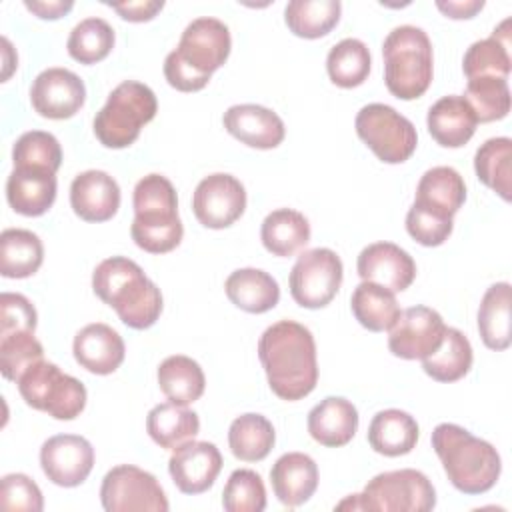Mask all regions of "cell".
<instances>
[{"mask_svg": "<svg viewBox=\"0 0 512 512\" xmlns=\"http://www.w3.org/2000/svg\"><path fill=\"white\" fill-rule=\"evenodd\" d=\"M258 358L270 390L286 400H302L318 382L316 342L312 332L294 320H278L258 340Z\"/></svg>", "mask_w": 512, "mask_h": 512, "instance_id": "cell-1", "label": "cell"}, {"mask_svg": "<svg viewBox=\"0 0 512 512\" xmlns=\"http://www.w3.org/2000/svg\"><path fill=\"white\" fill-rule=\"evenodd\" d=\"M92 290L104 304L116 310L128 328L146 330L160 318V288L126 256L102 260L92 272Z\"/></svg>", "mask_w": 512, "mask_h": 512, "instance_id": "cell-2", "label": "cell"}, {"mask_svg": "<svg viewBox=\"0 0 512 512\" xmlns=\"http://www.w3.org/2000/svg\"><path fill=\"white\" fill-rule=\"evenodd\" d=\"M232 48L230 30L218 18L192 20L176 46L164 60L168 84L180 92H198L210 76L228 60Z\"/></svg>", "mask_w": 512, "mask_h": 512, "instance_id": "cell-3", "label": "cell"}, {"mask_svg": "<svg viewBox=\"0 0 512 512\" xmlns=\"http://www.w3.org/2000/svg\"><path fill=\"white\" fill-rule=\"evenodd\" d=\"M432 448L450 484L464 494H484L500 478L502 460L498 450L458 424H438L432 430Z\"/></svg>", "mask_w": 512, "mask_h": 512, "instance_id": "cell-4", "label": "cell"}, {"mask_svg": "<svg viewBox=\"0 0 512 512\" xmlns=\"http://www.w3.org/2000/svg\"><path fill=\"white\" fill-rule=\"evenodd\" d=\"M132 240L150 254L174 250L184 236L178 216V196L172 182L162 174H148L134 186Z\"/></svg>", "mask_w": 512, "mask_h": 512, "instance_id": "cell-5", "label": "cell"}, {"mask_svg": "<svg viewBox=\"0 0 512 512\" xmlns=\"http://www.w3.org/2000/svg\"><path fill=\"white\" fill-rule=\"evenodd\" d=\"M384 82L400 100L420 98L434 76V54L428 34L412 24L396 26L382 44Z\"/></svg>", "mask_w": 512, "mask_h": 512, "instance_id": "cell-6", "label": "cell"}, {"mask_svg": "<svg viewBox=\"0 0 512 512\" xmlns=\"http://www.w3.org/2000/svg\"><path fill=\"white\" fill-rule=\"evenodd\" d=\"M156 110L158 102L150 86L124 80L94 116V134L106 148H128L138 140L142 126L154 120Z\"/></svg>", "mask_w": 512, "mask_h": 512, "instance_id": "cell-7", "label": "cell"}, {"mask_svg": "<svg viewBox=\"0 0 512 512\" xmlns=\"http://www.w3.org/2000/svg\"><path fill=\"white\" fill-rule=\"evenodd\" d=\"M436 506V490L426 474L414 468L376 474L360 494L344 498L338 510L428 512Z\"/></svg>", "mask_w": 512, "mask_h": 512, "instance_id": "cell-8", "label": "cell"}, {"mask_svg": "<svg viewBox=\"0 0 512 512\" xmlns=\"http://www.w3.org/2000/svg\"><path fill=\"white\" fill-rule=\"evenodd\" d=\"M18 392L28 406L56 420H74L86 406L84 384L54 362L40 360L18 378Z\"/></svg>", "mask_w": 512, "mask_h": 512, "instance_id": "cell-9", "label": "cell"}, {"mask_svg": "<svg viewBox=\"0 0 512 512\" xmlns=\"http://www.w3.org/2000/svg\"><path fill=\"white\" fill-rule=\"evenodd\" d=\"M358 138L386 164L406 162L418 144L414 124L388 104H366L354 120Z\"/></svg>", "mask_w": 512, "mask_h": 512, "instance_id": "cell-10", "label": "cell"}, {"mask_svg": "<svg viewBox=\"0 0 512 512\" xmlns=\"http://www.w3.org/2000/svg\"><path fill=\"white\" fill-rule=\"evenodd\" d=\"M344 268L340 256L330 248L304 250L290 270V294L302 308L328 306L340 290Z\"/></svg>", "mask_w": 512, "mask_h": 512, "instance_id": "cell-11", "label": "cell"}, {"mask_svg": "<svg viewBox=\"0 0 512 512\" xmlns=\"http://www.w3.org/2000/svg\"><path fill=\"white\" fill-rule=\"evenodd\" d=\"M100 502L106 512H166L168 498L150 472L120 464L106 472L100 486Z\"/></svg>", "mask_w": 512, "mask_h": 512, "instance_id": "cell-12", "label": "cell"}, {"mask_svg": "<svg viewBox=\"0 0 512 512\" xmlns=\"http://www.w3.org/2000/svg\"><path fill=\"white\" fill-rule=\"evenodd\" d=\"M196 220L212 230L232 226L246 210V190L242 182L224 172L202 178L192 194Z\"/></svg>", "mask_w": 512, "mask_h": 512, "instance_id": "cell-13", "label": "cell"}, {"mask_svg": "<svg viewBox=\"0 0 512 512\" xmlns=\"http://www.w3.org/2000/svg\"><path fill=\"white\" fill-rule=\"evenodd\" d=\"M444 332L446 324L434 308L410 306L388 330V348L398 358L422 360L442 344Z\"/></svg>", "mask_w": 512, "mask_h": 512, "instance_id": "cell-14", "label": "cell"}, {"mask_svg": "<svg viewBox=\"0 0 512 512\" xmlns=\"http://www.w3.org/2000/svg\"><path fill=\"white\" fill-rule=\"evenodd\" d=\"M40 466L52 484L74 488L90 476L94 466V448L84 436L56 434L42 444Z\"/></svg>", "mask_w": 512, "mask_h": 512, "instance_id": "cell-15", "label": "cell"}, {"mask_svg": "<svg viewBox=\"0 0 512 512\" xmlns=\"http://www.w3.org/2000/svg\"><path fill=\"white\" fill-rule=\"evenodd\" d=\"M32 108L50 120L72 118L86 102V86L68 68H46L30 86Z\"/></svg>", "mask_w": 512, "mask_h": 512, "instance_id": "cell-16", "label": "cell"}, {"mask_svg": "<svg viewBox=\"0 0 512 512\" xmlns=\"http://www.w3.org/2000/svg\"><path fill=\"white\" fill-rule=\"evenodd\" d=\"M222 470V454L212 442L188 440L172 450L168 472L184 494H202L216 482Z\"/></svg>", "mask_w": 512, "mask_h": 512, "instance_id": "cell-17", "label": "cell"}, {"mask_svg": "<svg viewBox=\"0 0 512 512\" xmlns=\"http://www.w3.org/2000/svg\"><path fill=\"white\" fill-rule=\"evenodd\" d=\"M356 270L364 282L380 284L392 292L406 290L416 278L414 258L392 242H374L362 248Z\"/></svg>", "mask_w": 512, "mask_h": 512, "instance_id": "cell-18", "label": "cell"}, {"mask_svg": "<svg viewBox=\"0 0 512 512\" xmlns=\"http://www.w3.org/2000/svg\"><path fill=\"white\" fill-rule=\"evenodd\" d=\"M222 122L228 134L258 150L276 148L286 136L282 118L260 104H234L224 112Z\"/></svg>", "mask_w": 512, "mask_h": 512, "instance_id": "cell-19", "label": "cell"}, {"mask_svg": "<svg viewBox=\"0 0 512 512\" xmlns=\"http://www.w3.org/2000/svg\"><path fill=\"white\" fill-rule=\"evenodd\" d=\"M70 206L86 222H106L120 208V186L104 170L80 172L70 184Z\"/></svg>", "mask_w": 512, "mask_h": 512, "instance_id": "cell-20", "label": "cell"}, {"mask_svg": "<svg viewBox=\"0 0 512 512\" xmlns=\"http://www.w3.org/2000/svg\"><path fill=\"white\" fill-rule=\"evenodd\" d=\"M72 352L82 368L92 374L106 376L120 368L126 356V346L112 326L92 322L76 332Z\"/></svg>", "mask_w": 512, "mask_h": 512, "instance_id": "cell-21", "label": "cell"}, {"mask_svg": "<svg viewBox=\"0 0 512 512\" xmlns=\"http://www.w3.org/2000/svg\"><path fill=\"white\" fill-rule=\"evenodd\" d=\"M56 174L34 166H14L6 180V200L22 216H42L56 200Z\"/></svg>", "mask_w": 512, "mask_h": 512, "instance_id": "cell-22", "label": "cell"}, {"mask_svg": "<svg viewBox=\"0 0 512 512\" xmlns=\"http://www.w3.org/2000/svg\"><path fill=\"white\" fill-rule=\"evenodd\" d=\"M270 484L284 506H302L318 488V466L304 452H286L272 464Z\"/></svg>", "mask_w": 512, "mask_h": 512, "instance_id": "cell-23", "label": "cell"}, {"mask_svg": "<svg viewBox=\"0 0 512 512\" xmlns=\"http://www.w3.org/2000/svg\"><path fill=\"white\" fill-rule=\"evenodd\" d=\"M358 430V410L342 396H328L308 412V434L322 446H346Z\"/></svg>", "mask_w": 512, "mask_h": 512, "instance_id": "cell-24", "label": "cell"}, {"mask_svg": "<svg viewBox=\"0 0 512 512\" xmlns=\"http://www.w3.org/2000/svg\"><path fill=\"white\" fill-rule=\"evenodd\" d=\"M430 136L444 148L464 146L476 132V116L464 96H442L436 100L426 116Z\"/></svg>", "mask_w": 512, "mask_h": 512, "instance_id": "cell-25", "label": "cell"}, {"mask_svg": "<svg viewBox=\"0 0 512 512\" xmlns=\"http://www.w3.org/2000/svg\"><path fill=\"white\" fill-rule=\"evenodd\" d=\"M420 436L418 422L404 410L388 408L374 414L368 426V444L374 452L396 458L414 450Z\"/></svg>", "mask_w": 512, "mask_h": 512, "instance_id": "cell-26", "label": "cell"}, {"mask_svg": "<svg viewBox=\"0 0 512 512\" xmlns=\"http://www.w3.org/2000/svg\"><path fill=\"white\" fill-rule=\"evenodd\" d=\"M224 290L236 308L250 314H264L272 310L280 300L278 282L260 268L234 270L226 278Z\"/></svg>", "mask_w": 512, "mask_h": 512, "instance_id": "cell-27", "label": "cell"}, {"mask_svg": "<svg viewBox=\"0 0 512 512\" xmlns=\"http://www.w3.org/2000/svg\"><path fill=\"white\" fill-rule=\"evenodd\" d=\"M510 64V18H506L498 28H494L492 36L470 44L462 60V70L468 80L476 76L508 80Z\"/></svg>", "mask_w": 512, "mask_h": 512, "instance_id": "cell-28", "label": "cell"}, {"mask_svg": "<svg viewBox=\"0 0 512 512\" xmlns=\"http://www.w3.org/2000/svg\"><path fill=\"white\" fill-rule=\"evenodd\" d=\"M146 430L160 448L174 450L180 444L196 438V434L200 432V418L188 406L168 400L156 404L148 412Z\"/></svg>", "mask_w": 512, "mask_h": 512, "instance_id": "cell-29", "label": "cell"}, {"mask_svg": "<svg viewBox=\"0 0 512 512\" xmlns=\"http://www.w3.org/2000/svg\"><path fill=\"white\" fill-rule=\"evenodd\" d=\"M260 240L264 248L274 256H294L310 242L308 218L292 208L272 210L262 222Z\"/></svg>", "mask_w": 512, "mask_h": 512, "instance_id": "cell-30", "label": "cell"}, {"mask_svg": "<svg viewBox=\"0 0 512 512\" xmlns=\"http://www.w3.org/2000/svg\"><path fill=\"white\" fill-rule=\"evenodd\" d=\"M466 200V184L452 166H434L426 170L416 186V204L432 208L454 218Z\"/></svg>", "mask_w": 512, "mask_h": 512, "instance_id": "cell-31", "label": "cell"}, {"mask_svg": "<svg viewBox=\"0 0 512 512\" xmlns=\"http://www.w3.org/2000/svg\"><path fill=\"white\" fill-rule=\"evenodd\" d=\"M510 306L512 290L508 282L492 284L478 306V332L490 350H506L510 346Z\"/></svg>", "mask_w": 512, "mask_h": 512, "instance_id": "cell-32", "label": "cell"}, {"mask_svg": "<svg viewBox=\"0 0 512 512\" xmlns=\"http://www.w3.org/2000/svg\"><path fill=\"white\" fill-rule=\"evenodd\" d=\"M44 260L42 240L24 228H6L0 234V274L4 278H28Z\"/></svg>", "mask_w": 512, "mask_h": 512, "instance_id": "cell-33", "label": "cell"}, {"mask_svg": "<svg viewBox=\"0 0 512 512\" xmlns=\"http://www.w3.org/2000/svg\"><path fill=\"white\" fill-rule=\"evenodd\" d=\"M350 308L354 318L370 332L390 330L402 312L392 290L364 280L354 288Z\"/></svg>", "mask_w": 512, "mask_h": 512, "instance_id": "cell-34", "label": "cell"}, {"mask_svg": "<svg viewBox=\"0 0 512 512\" xmlns=\"http://www.w3.org/2000/svg\"><path fill=\"white\" fill-rule=\"evenodd\" d=\"M158 386L170 402L188 406L204 394L206 378L200 364L188 356L174 354L158 366Z\"/></svg>", "mask_w": 512, "mask_h": 512, "instance_id": "cell-35", "label": "cell"}, {"mask_svg": "<svg viewBox=\"0 0 512 512\" xmlns=\"http://www.w3.org/2000/svg\"><path fill=\"white\" fill-rule=\"evenodd\" d=\"M472 360L470 340L458 328L446 326L442 344L422 358V368L436 382H456L470 372Z\"/></svg>", "mask_w": 512, "mask_h": 512, "instance_id": "cell-36", "label": "cell"}, {"mask_svg": "<svg viewBox=\"0 0 512 512\" xmlns=\"http://www.w3.org/2000/svg\"><path fill=\"white\" fill-rule=\"evenodd\" d=\"M276 432L272 422L262 414H242L232 420L228 430V446L234 458L242 462L264 460L274 448Z\"/></svg>", "mask_w": 512, "mask_h": 512, "instance_id": "cell-37", "label": "cell"}, {"mask_svg": "<svg viewBox=\"0 0 512 512\" xmlns=\"http://www.w3.org/2000/svg\"><path fill=\"white\" fill-rule=\"evenodd\" d=\"M342 4L338 0H292L284 8V22L294 36L316 40L338 24Z\"/></svg>", "mask_w": 512, "mask_h": 512, "instance_id": "cell-38", "label": "cell"}, {"mask_svg": "<svg viewBox=\"0 0 512 512\" xmlns=\"http://www.w3.org/2000/svg\"><path fill=\"white\" fill-rule=\"evenodd\" d=\"M474 170L484 186L508 202L512 182V140L506 136L488 138L474 154Z\"/></svg>", "mask_w": 512, "mask_h": 512, "instance_id": "cell-39", "label": "cell"}, {"mask_svg": "<svg viewBox=\"0 0 512 512\" xmlns=\"http://www.w3.org/2000/svg\"><path fill=\"white\" fill-rule=\"evenodd\" d=\"M372 58L368 46L358 38H344L334 44L326 58L330 80L340 88H356L370 74Z\"/></svg>", "mask_w": 512, "mask_h": 512, "instance_id": "cell-40", "label": "cell"}, {"mask_svg": "<svg viewBox=\"0 0 512 512\" xmlns=\"http://www.w3.org/2000/svg\"><path fill=\"white\" fill-rule=\"evenodd\" d=\"M464 100L478 122H496L510 112V88L506 78L476 76L466 82Z\"/></svg>", "mask_w": 512, "mask_h": 512, "instance_id": "cell-41", "label": "cell"}, {"mask_svg": "<svg viewBox=\"0 0 512 512\" xmlns=\"http://www.w3.org/2000/svg\"><path fill=\"white\" fill-rule=\"evenodd\" d=\"M114 30L102 18H86L78 22L66 42L68 54L80 64H96L104 60L114 48Z\"/></svg>", "mask_w": 512, "mask_h": 512, "instance_id": "cell-42", "label": "cell"}, {"mask_svg": "<svg viewBox=\"0 0 512 512\" xmlns=\"http://www.w3.org/2000/svg\"><path fill=\"white\" fill-rule=\"evenodd\" d=\"M44 360V348L30 330L0 334V370L6 380L18 378L36 362Z\"/></svg>", "mask_w": 512, "mask_h": 512, "instance_id": "cell-43", "label": "cell"}, {"mask_svg": "<svg viewBox=\"0 0 512 512\" xmlns=\"http://www.w3.org/2000/svg\"><path fill=\"white\" fill-rule=\"evenodd\" d=\"M14 166H34L58 172L62 164V148L54 134L44 130L24 132L12 148Z\"/></svg>", "mask_w": 512, "mask_h": 512, "instance_id": "cell-44", "label": "cell"}, {"mask_svg": "<svg viewBox=\"0 0 512 512\" xmlns=\"http://www.w3.org/2000/svg\"><path fill=\"white\" fill-rule=\"evenodd\" d=\"M222 506L228 512H262L266 488L260 474L248 468L234 470L222 490Z\"/></svg>", "mask_w": 512, "mask_h": 512, "instance_id": "cell-45", "label": "cell"}, {"mask_svg": "<svg viewBox=\"0 0 512 512\" xmlns=\"http://www.w3.org/2000/svg\"><path fill=\"white\" fill-rule=\"evenodd\" d=\"M454 222L450 216H444L422 204H412L406 214L408 234L422 246H440L452 234Z\"/></svg>", "mask_w": 512, "mask_h": 512, "instance_id": "cell-46", "label": "cell"}, {"mask_svg": "<svg viewBox=\"0 0 512 512\" xmlns=\"http://www.w3.org/2000/svg\"><path fill=\"white\" fill-rule=\"evenodd\" d=\"M0 506L4 510L40 512L44 508V498L30 476L14 472L0 480Z\"/></svg>", "mask_w": 512, "mask_h": 512, "instance_id": "cell-47", "label": "cell"}, {"mask_svg": "<svg viewBox=\"0 0 512 512\" xmlns=\"http://www.w3.org/2000/svg\"><path fill=\"white\" fill-rule=\"evenodd\" d=\"M38 314L32 302L16 292H2L0 296V334L14 330H36Z\"/></svg>", "mask_w": 512, "mask_h": 512, "instance_id": "cell-48", "label": "cell"}, {"mask_svg": "<svg viewBox=\"0 0 512 512\" xmlns=\"http://www.w3.org/2000/svg\"><path fill=\"white\" fill-rule=\"evenodd\" d=\"M112 10L120 14V18L128 22H148L152 20L162 8L164 2L160 0H140V2H122V4H110Z\"/></svg>", "mask_w": 512, "mask_h": 512, "instance_id": "cell-49", "label": "cell"}, {"mask_svg": "<svg viewBox=\"0 0 512 512\" xmlns=\"http://www.w3.org/2000/svg\"><path fill=\"white\" fill-rule=\"evenodd\" d=\"M436 8L452 20H468L484 8V0H464V2L462 0H448V2L438 0Z\"/></svg>", "mask_w": 512, "mask_h": 512, "instance_id": "cell-50", "label": "cell"}, {"mask_svg": "<svg viewBox=\"0 0 512 512\" xmlns=\"http://www.w3.org/2000/svg\"><path fill=\"white\" fill-rule=\"evenodd\" d=\"M24 6L42 20H58L74 8V2H70V0H52V2H46V0H32L30 2V0H26Z\"/></svg>", "mask_w": 512, "mask_h": 512, "instance_id": "cell-51", "label": "cell"}]
</instances>
